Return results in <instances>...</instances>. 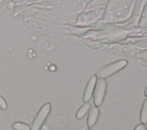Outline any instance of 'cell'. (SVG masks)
I'll list each match as a JSON object with an SVG mask.
<instances>
[{
	"label": "cell",
	"mask_w": 147,
	"mask_h": 130,
	"mask_svg": "<svg viewBox=\"0 0 147 130\" xmlns=\"http://www.w3.org/2000/svg\"><path fill=\"white\" fill-rule=\"evenodd\" d=\"M127 64L128 62L127 60L122 59L107 64L98 71L97 77L99 78V79L105 80L123 69Z\"/></svg>",
	"instance_id": "6da1fadb"
},
{
	"label": "cell",
	"mask_w": 147,
	"mask_h": 130,
	"mask_svg": "<svg viewBox=\"0 0 147 130\" xmlns=\"http://www.w3.org/2000/svg\"><path fill=\"white\" fill-rule=\"evenodd\" d=\"M51 110L50 103H45L40 109L34 118L30 126V130H40L49 116Z\"/></svg>",
	"instance_id": "7a4b0ae2"
},
{
	"label": "cell",
	"mask_w": 147,
	"mask_h": 130,
	"mask_svg": "<svg viewBox=\"0 0 147 130\" xmlns=\"http://www.w3.org/2000/svg\"><path fill=\"white\" fill-rule=\"evenodd\" d=\"M107 87V82L105 79L100 78L97 81L94 94V104L96 107H100L103 103Z\"/></svg>",
	"instance_id": "3957f363"
},
{
	"label": "cell",
	"mask_w": 147,
	"mask_h": 130,
	"mask_svg": "<svg viewBox=\"0 0 147 130\" xmlns=\"http://www.w3.org/2000/svg\"><path fill=\"white\" fill-rule=\"evenodd\" d=\"M97 82V76L93 75L88 80L83 94V101L84 103H88L92 98Z\"/></svg>",
	"instance_id": "277c9868"
},
{
	"label": "cell",
	"mask_w": 147,
	"mask_h": 130,
	"mask_svg": "<svg viewBox=\"0 0 147 130\" xmlns=\"http://www.w3.org/2000/svg\"><path fill=\"white\" fill-rule=\"evenodd\" d=\"M99 116V109L98 107L91 108L88 112L87 118V125L88 128L93 127L98 121Z\"/></svg>",
	"instance_id": "5b68a950"
},
{
	"label": "cell",
	"mask_w": 147,
	"mask_h": 130,
	"mask_svg": "<svg viewBox=\"0 0 147 130\" xmlns=\"http://www.w3.org/2000/svg\"><path fill=\"white\" fill-rule=\"evenodd\" d=\"M91 104L90 103H86L83 104L78 110L77 112L76 113L75 117L78 120L82 119L87 113L90 111L91 109Z\"/></svg>",
	"instance_id": "8992f818"
},
{
	"label": "cell",
	"mask_w": 147,
	"mask_h": 130,
	"mask_svg": "<svg viewBox=\"0 0 147 130\" xmlns=\"http://www.w3.org/2000/svg\"><path fill=\"white\" fill-rule=\"evenodd\" d=\"M140 120L141 123L147 124V98L143 102L140 111Z\"/></svg>",
	"instance_id": "52a82bcc"
},
{
	"label": "cell",
	"mask_w": 147,
	"mask_h": 130,
	"mask_svg": "<svg viewBox=\"0 0 147 130\" xmlns=\"http://www.w3.org/2000/svg\"><path fill=\"white\" fill-rule=\"evenodd\" d=\"M11 127L14 130H30V127L28 124L21 121L13 123Z\"/></svg>",
	"instance_id": "ba28073f"
},
{
	"label": "cell",
	"mask_w": 147,
	"mask_h": 130,
	"mask_svg": "<svg viewBox=\"0 0 147 130\" xmlns=\"http://www.w3.org/2000/svg\"><path fill=\"white\" fill-rule=\"evenodd\" d=\"M7 108V104L4 97L0 95V108L2 110H6Z\"/></svg>",
	"instance_id": "9c48e42d"
},
{
	"label": "cell",
	"mask_w": 147,
	"mask_h": 130,
	"mask_svg": "<svg viewBox=\"0 0 147 130\" xmlns=\"http://www.w3.org/2000/svg\"><path fill=\"white\" fill-rule=\"evenodd\" d=\"M134 130H146V127L145 124L140 123L135 127Z\"/></svg>",
	"instance_id": "30bf717a"
},
{
	"label": "cell",
	"mask_w": 147,
	"mask_h": 130,
	"mask_svg": "<svg viewBox=\"0 0 147 130\" xmlns=\"http://www.w3.org/2000/svg\"><path fill=\"white\" fill-rule=\"evenodd\" d=\"M144 95L147 97V86L146 87V88L144 90Z\"/></svg>",
	"instance_id": "8fae6325"
},
{
	"label": "cell",
	"mask_w": 147,
	"mask_h": 130,
	"mask_svg": "<svg viewBox=\"0 0 147 130\" xmlns=\"http://www.w3.org/2000/svg\"><path fill=\"white\" fill-rule=\"evenodd\" d=\"M88 130H93L92 129H91V128H88Z\"/></svg>",
	"instance_id": "7c38bea8"
}]
</instances>
